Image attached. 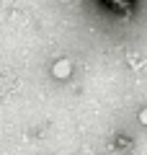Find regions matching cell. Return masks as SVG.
<instances>
[{
	"mask_svg": "<svg viewBox=\"0 0 147 155\" xmlns=\"http://www.w3.org/2000/svg\"><path fill=\"white\" fill-rule=\"evenodd\" d=\"M142 122H145V124H147V111H145V114H142Z\"/></svg>",
	"mask_w": 147,
	"mask_h": 155,
	"instance_id": "1",
	"label": "cell"
}]
</instances>
